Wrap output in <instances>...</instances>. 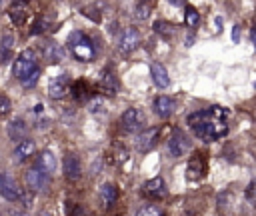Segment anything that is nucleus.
<instances>
[{
    "label": "nucleus",
    "mask_w": 256,
    "mask_h": 216,
    "mask_svg": "<svg viewBox=\"0 0 256 216\" xmlns=\"http://www.w3.org/2000/svg\"><path fill=\"white\" fill-rule=\"evenodd\" d=\"M188 126L192 128V132L204 140V142H214L222 136H226L228 132V124L222 118H216L208 108L206 110H196L188 116Z\"/></svg>",
    "instance_id": "obj_1"
},
{
    "label": "nucleus",
    "mask_w": 256,
    "mask_h": 216,
    "mask_svg": "<svg viewBox=\"0 0 256 216\" xmlns=\"http://www.w3.org/2000/svg\"><path fill=\"white\" fill-rule=\"evenodd\" d=\"M68 44H70L74 56H76L80 62H90V60L94 58V54H96L94 42H92L86 34H82V32H72V34L68 36Z\"/></svg>",
    "instance_id": "obj_2"
},
{
    "label": "nucleus",
    "mask_w": 256,
    "mask_h": 216,
    "mask_svg": "<svg viewBox=\"0 0 256 216\" xmlns=\"http://www.w3.org/2000/svg\"><path fill=\"white\" fill-rule=\"evenodd\" d=\"M34 68H36V52L30 50V48H26V50H22V52L16 56V60H14V64H12V74H14V78L22 80V78H26Z\"/></svg>",
    "instance_id": "obj_3"
},
{
    "label": "nucleus",
    "mask_w": 256,
    "mask_h": 216,
    "mask_svg": "<svg viewBox=\"0 0 256 216\" xmlns=\"http://www.w3.org/2000/svg\"><path fill=\"white\" fill-rule=\"evenodd\" d=\"M24 182H26V188L30 192H44L48 188V182H50V174L42 172L38 166H32L30 170H26L24 174Z\"/></svg>",
    "instance_id": "obj_4"
},
{
    "label": "nucleus",
    "mask_w": 256,
    "mask_h": 216,
    "mask_svg": "<svg viewBox=\"0 0 256 216\" xmlns=\"http://www.w3.org/2000/svg\"><path fill=\"white\" fill-rule=\"evenodd\" d=\"M120 124L126 132H140L146 124V116L140 108H128V110H124V114L120 118Z\"/></svg>",
    "instance_id": "obj_5"
},
{
    "label": "nucleus",
    "mask_w": 256,
    "mask_h": 216,
    "mask_svg": "<svg viewBox=\"0 0 256 216\" xmlns=\"http://www.w3.org/2000/svg\"><path fill=\"white\" fill-rule=\"evenodd\" d=\"M0 196H4L6 200H10V202H16V200H20V196H22V190L18 188V184H16V180L10 176V174H0Z\"/></svg>",
    "instance_id": "obj_6"
},
{
    "label": "nucleus",
    "mask_w": 256,
    "mask_h": 216,
    "mask_svg": "<svg viewBox=\"0 0 256 216\" xmlns=\"http://www.w3.org/2000/svg\"><path fill=\"white\" fill-rule=\"evenodd\" d=\"M166 192H168V190H166V182H164V178H160V176H154V178L146 180L144 186H142V194L148 196V198H152V200L164 198Z\"/></svg>",
    "instance_id": "obj_7"
},
{
    "label": "nucleus",
    "mask_w": 256,
    "mask_h": 216,
    "mask_svg": "<svg viewBox=\"0 0 256 216\" xmlns=\"http://www.w3.org/2000/svg\"><path fill=\"white\" fill-rule=\"evenodd\" d=\"M68 84H70L68 74H60V76L52 78V80L48 82V96H50V98H54V100L64 98V96H66V92H68Z\"/></svg>",
    "instance_id": "obj_8"
},
{
    "label": "nucleus",
    "mask_w": 256,
    "mask_h": 216,
    "mask_svg": "<svg viewBox=\"0 0 256 216\" xmlns=\"http://www.w3.org/2000/svg\"><path fill=\"white\" fill-rule=\"evenodd\" d=\"M158 138H160V128H158V126L146 128V130L138 136V150H140V152H150V150L156 146Z\"/></svg>",
    "instance_id": "obj_9"
},
{
    "label": "nucleus",
    "mask_w": 256,
    "mask_h": 216,
    "mask_svg": "<svg viewBox=\"0 0 256 216\" xmlns=\"http://www.w3.org/2000/svg\"><path fill=\"white\" fill-rule=\"evenodd\" d=\"M188 148H190L188 138H186L180 130H176V132L172 134V138L168 140V152H170L174 158H178V156L186 154V152H188Z\"/></svg>",
    "instance_id": "obj_10"
},
{
    "label": "nucleus",
    "mask_w": 256,
    "mask_h": 216,
    "mask_svg": "<svg viewBox=\"0 0 256 216\" xmlns=\"http://www.w3.org/2000/svg\"><path fill=\"white\" fill-rule=\"evenodd\" d=\"M152 108H154V112L162 118V120H166V118H170L172 116V112L176 110V102H174V98H170V96H158L156 100H154V104H152Z\"/></svg>",
    "instance_id": "obj_11"
},
{
    "label": "nucleus",
    "mask_w": 256,
    "mask_h": 216,
    "mask_svg": "<svg viewBox=\"0 0 256 216\" xmlns=\"http://www.w3.org/2000/svg\"><path fill=\"white\" fill-rule=\"evenodd\" d=\"M120 50L122 52H132L140 46V34L134 28H124V32L120 34Z\"/></svg>",
    "instance_id": "obj_12"
},
{
    "label": "nucleus",
    "mask_w": 256,
    "mask_h": 216,
    "mask_svg": "<svg viewBox=\"0 0 256 216\" xmlns=\"http://www.w3.org/2000/svg\"><path fill=\"white\" fill-rule=\"evenodd\" d=\"M98 88H100L104 94H108V96L116 94V90H118V80H116V76H114L112 70H104V72L100 74Z\"/></svg>",
    "instance_id": "obj_13"
},
{
    "label": "nucleus",
    "mask_w": 256,
    "mask_h": 216,
    "mask_svg": "<svg viewBox=\"0 0 256 216\" xmlns=\"http://www.w3.org/2000/svg\"><path fill=\"white\" fill-rule=\"evenodd\" d=\"M98 196H100V202H102L104 208H112L116 204V200H118V188L114 184L106 182V184H102Z\"/></svg>",
    "instance_id": "obj_14"
},
{
    "label": "nucleus",
    "mask_w": 256,
    "mask_h": 216,
    "mask_svg": "<svg viewBox=\"0 0 256 216\" xmlns=\"http://www.w3.org/2000/svg\"><path fill=\"white\" fill-rule=\"evenodd\" d=\"M204 170H206V164H204V156L202 154H194L192 160L188 162V180H198L204 176Z\"/></svg>",
    "instance_id": "obj_15"
},
{
    "label": "nucleus",
    "mask_w": 256,
    "mask_h": 216,
    "mask_svg": "<svg viewBox=\"0 0 256 216\" xmlns=\"http://www.w3.org/2000/svg\"><path fill=\"white\" fill-rule=\"evenodd\" d=\"M34 166H38L42 172H46V174H52L54 170H56V156L50 152V150H44V152H40L38 156H36V164Z\"/></svg>",
    "instance_id": "obj_16"
},
{
    "label": "nucleus",
    "mask_w": 256,
    "mask_h": 216,
    "mask_svg": "<svg viewBox=\"0 0 256 216\" xmlns=\"http://www.w3.org/2000/svg\"><path fill=\"white\" fill-rule=\"evenodd\" d=\"M64 176L68 180H78L82 176V168H80V162L74 154H68L64 158Z\"/></svg>",
    "instance_id": "obj_17"
},
{
    "label": "nucleus",
    "mask_w": 256,
    "mask_h": 216,
    "mask_svg": "<svg viewBox=\"0 0 256 216\" xmlns=\"http://www.w3.org/2000/svg\"><path fill=\"white\" fill-rule=\"evenodd\" d=\"M150 74H152V80H154V84H156L158 88H168V86H170L168 72H166V68H164L160 62H154V64L150 66Z\"/></svg>",
    "instance_id": "obj_18"
},
{
    "label": "nucleus",
    "mask_w": 256,
    "mask_h": 216,
    "mask_svg": "<svg viewBox=\"0 0 256 216\" xmlns=\"http://www.w3.org/2000/svg\"><path fill=\"white\" fill-rule=\"evenodd\" d=\"M34 150H36L34 142H32L30 138H22V140L16 144V148H14V160L22 162V160L30 158V156L34 154Z\"/></svg>",
    "instance_id": "obj_19"
},
{
    "label": "nucleus",
    "mask_w": 256,
    "mask_h": 216,
    "mask_svg": "<svg viewBox=\"0 0 256 216\" xmlns=\"http://www.w3.org/2000/svg\"><path fill=\"white\" fill-rule=\"evenodd\" d=\"M8 16H10L12 24H16V26H22V24L28 20V6H26V2H16V4L10 8Z\"/></svg>",
    "instance_id": "obj_20"
},
{
    "label": "nucleus",
    "mask_w": 256,
    "mask_h": 216,
    "mask_svg": "<svg viewBox=\"0 0 256 216\" xmlns=\"http://www.w3.org/2000/svg\"><path fill=\"white\" fill-rule=\"evenodd\" d=\"M64 56H66V50H64L60 44H56V42H50V44L46 46V60H48V62H52V64H58L60 60H64Z\"/></svg>",
    "instance_id": "obj_21"
},
{
    "label": "nucleus",
    "mask_w": 256,
    "mask_h": 216,
    "mask_svg": "<svg viewBox=\"0 0 256 216\" xmlns=\"http://www.w3.org/2000/svg\"><path fill=\"white\" fill-rule=\"evenodd\" d=\"M26 124H24V120H14L12 124H8V136L12 138V140H22V138H26Z\"/></svg>",
    "instance_id": "obj_22"
},
{
    "label": "nucleus",
    "mask_w": 256,
    "mask_h": 216,
    "mask_svg": "<svg viewBox=\"0 0 256 216\" xmlns=\"http://www.w3.org/2000/svg\"><path fill=\"white\" fill-rule=\"evenodd\" d=\"M152 28H154V32H158V34L164 36V38H170V36L174 34V26H172L170 22H164V20H156Z\"/></svg>",
    "instance_id": "obj_23"
},
{
    "label": "nucleus",
    "mask_w": 256,
    "mask_h": 216,
    "mask_svg": "<svg viewBox=\"0 0 256 216\" xmlns=\"http://www.w3.org/2000/svg\"><path fill=\"white\" fill-rule=\"evenodd\" d=\"M184 22H186L190 28L198 26V22H200V14L196 12V8H192V6H186V12H184Z\"/></svg>",
    "instance_id": "obj_24"
},
{
    "label": "nucleus",
    "mask_w": 256,
    "mask_h": 216,
    "mask_svg": "<svg viewBox=\"0 0 256 216\" xmlns=\"http://www.w3.org/2000/svg\"><path fill=\"white\" fill-rule=\"evenodd\" d=\"M136 216H164V214H162V210H160L158 206L146 204V206H142V208L136 212Z\"/></svg>",
    "instance_id": "obj_25"
},
{
    "label": "nucleus",
    "mask_w": 256,
    "mask_h": 216,
    "mask_svg": "<svg viewBox=\"0 0 256 216\" xmlns=\"http://www.w3.org/2000/svg\"><path fill=\"white\" fill-rule=\"evenodd\" d=\"M38 78H40V70H38V68H34V70H32L26 78H22L20 82H22V86H24V88H34V86H36V82H38Z\"/></svg>",
    "instance_id": "obj_26"
},
{
    "label": "nucleus",
    "mask_w": 256,
    "mask_h": 216,
    "mask_svg": "<svg viewBox=\"0 0 256 216\" xmlns=\"http://www.w3.org/2000/svg\"><path fill=\"white\" fill-rule=\"evenodd\" d=\"M46 28H48V22H46L44 18H40V20H36V22L32 24V28H30V34H32V36H38V34H42Z\"/></svg>",
    "instance_id": "obj_27"
},
{
    "label": "nucleus",
    "mask_w": 256,
    "mask_h": 216,
    "mask_svg": "<svg viewBox=\"0 0 256 216\" xmlns=\"http://www.w3.org/2000/svg\"><path fill=\"white\" fill-rule=\"evenodd\" d=\"M216 118H222V120H226L228 116H230V110L228 108H224V106H218V104H214V106H210L208 108Z\"/></svg>",
    "instance_id": "obj_28"
},
{
    "label": "nucleus",
    "mask_w": 256,
    "mask_h": 216,
    "mask_svg": "<svg viewBox=\"0 0 256 216\" xmlns=\"http://www.w3.org/2000/svg\"><path fill=\"white\" fill-rule=\"evenodd\" d=\"M82 14H84L86 18H90L92 22H100V20H102V14H100L96 8H90V6H88V8H84V10H82Z\"/></svg>",
    "instance_id": "obj_29"
},
{
    "label": "nucleus",
    "mask_w": 256,
    "mask_h": 216,
    "mask_svg": "<svg viewBox=\"0 0 256 216\" xmlns=\"http://www.w3.org/2000/svg\"><path fill=\"white\" fill-rule=\"evenodd\" d=\"M102 106H104L102 98H92V100L88 102V110H90V112H102V110H104Z\"/></svg>",
    "instance_id": "obj_30"
},
{
    "label": "nucleus",
    "mask_w": 256,
    "mask_h": 216,
    "mask_svg": "<svg viewBox=\"0 0 256 216\" xmlns=\"http://www.w3.org/2000/svg\"><path fill=\"white\" fill-rule=\"evenodd\" d=\"M10 108H12L10 100H8L6 96H0V116H6V114H10Z\"/></svg>",
    "instance_id": "obj_31"
},
{
    "label": "nucleus",
    "mask_w": 256,
    "mask_h": 216,
    "mask_svg": "<svg viewBox=\"0 0 256 216\" xmlns=\"http://www.w3.org/2000/svg\"><path fill=\"white\" fill-rule=\"evenodd\" d=\"M148 14H150V8H148V6H142V4L136 6V18H138V20L148 18Z\"/></svg>",
    "instance_id": "obj_32"
},
{
    "label": "nucleus",
    "mask_w": 256,
    "mask_h": 216,
    "mask_svg": "<svg viewBox=\"0 0 256 216\" xmlns=\"http://www.w3.org/2000/svg\"><path fill=\"white\" fill-rule=\"evenodd\" d=\"M72 90H74V96H76V98H84V90H86V86H84V82H76Z\"/></svg>",
    "instance_id": "obj_33"
},
{
    "label": "nucleus",
    "mask_w": 256,
    "mask_h": 216,
    "mask_svg": "<svg viewBox=\"0 0 256 216\" xmlns=\"http://www.w3.org/2000/svg\"><path fill=\"white\" fill-rule=\"evenodd\" d=\"M12 42H14V38H12L10 34H6V36L2 38V44H0V48H10V50H12Z\"/></svg>",
    "instance_id": "obj_34"
},
{
    "label": "nucleus",
    "mask_w": 256,
    "mask_h": 216,
    "mask_svg": "<svg viewBox=\"0 0 256 216\" xmlns=\"http://www.w3.org/2000/svg\"><path fill=\"white\" fill-rule=\"evenodd\" d=\"M232 40H234V42L240 40V26H234V28H232Z\"/></svg>",
    "instance_id": "obj_35"
},
{
    "label": "nucleus",
    "mask_w": 256,
    "mask_h": 216,
    "mask_svg": "<svg viewBox=\"0 0 256 216\" xmlns=\"http://www.w3.org/2000/svg\"><path fill=\"white\" fill-rule=\"evenodd\" d=\"M42 110H44V106H42V104H36V106H34V112H36V114H40Z\"/></svg>",
    "instance_id": "obj_36"
},
{
    "label": "nucleus",
    "mask_w": 256,
    "mask_h": 216,
    "mask_svg": "<svg viewBox=\"0 0 256 216\" xmlns=\"http://www.w3.org/2000/svg\"><path fill=\"white\" fill-rule=\"evenodd\" d=\"M170 2H172V4H180V0H170Z\"/></svg>",
    "instance_id": "obj_37"
},
{
    "label": "nucleus",
    "mask_w": 256,
    "mask_h": 216,
    "mask_svg": "<svg viewBox=\"0 0 256 216\" xmlns=\"http://www.w3.org/2000/svg\"><path fill=\"white\" fill-rule=\"evenodd\" d=\"M0 4H2V0H0Z\"/></svg>",
    "instance_id": "obj_38"
}]
</instances>
